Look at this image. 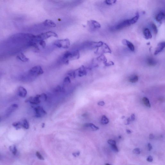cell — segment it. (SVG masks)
I'll return each mask as SVG.
<instances>
[{
	"label": "cell",
	"mask_w": 165,
	"mask_h": 165,
	"mask_svg": "<svg viewBox=\"0 0 165 165\" xmlns=\"http://www.w3.org/2000/svg\"><path fill=\"white\" fill-rule=\"evenodd\" d=\"M26 102H29L31 104H37L41 102L39 99L38 95H37L35 97H30L26 100Z\"/></svg>",
	"instance_id": "obj_7"
},
{
	"label": "cell",
	"mask_w": 165,
	"mask_h": 165,
	"mask_svg": "<svg viewBox=\"0 0 165 165\" xmlns=\"http://www.w3.org/2000/svg\"><path fill=\"white\" fill-rule=\"evenodd\" d=\"M147 63L149 65L151 66L155 65V64H156V62H155V60L152 59V58H149L148 59Z\"/></svg>",
	"instance_id": "obj_28"
},
{
	"label": "cell",
	"mask_w": 165,
	"mask_h": 165,
	"mask_svg": "<svg viewBox=\"0 0 165 165\" xmlns=\"http://www.w3.org/2000/svg\"><path fill=\"white\" fill-rule=\"evenodd\" d=\"M111 148L112 150L115 152H118V148L116 145H111Z\"/></svg>",
	"instance_id": "obj_33"
},
{
	"label": "cell",
	"mask_w": 165,
	"mask_h": 165,
	"mask_svg": "<svg viewBox=\"0 0 165 165\" xmlns=\"http://www.w3.org/2000/svg\"><path fill=\"white\" fill-rule=\"evenodd\" d=\"M165 42H162L159 43L158 45V46L156 48L155 51L154 52V55H156L160 53L165 48Z\"/></svg>",
	"instance_id": "obj_14"
},
{
	"label": "cell",
	"mask_w": 165,
	"mask_h": 165,
	"mask_svg": "<svg viewBox=\"0 0 165 165\" xmlns=\"http://www.w3.org/2000/svg\"><path fill=\"white\" fill-rule=\"evenodd\" d=\"M98 104L100 106H103L105 104V103L104 101H102L99 102H98Z\"/></svg>",
	"instance_id": "obj_39"
},
{
	"label": "cell",
	"mask_w": 165,
	"mask_h": 165,
	"mask_svg": "<svg viewBox=\"0 0 165 165\" xmlns=\"http://www.w3.org/2000/svg\"><path fill=\"white\" fill-rule=\"evenodd\" d=\"M12 125L17 130L19 129L22 128V122H14L12 124Z\"/></svg>",
	"instance_id": "obj_20"
},
{
	"label": "cell",
	"mask_w": 165,
	"mask_h": 165,
	"mask_svg": "<svg viewBox=\"0 0 165 165\" xmlns=\"http://www.w3.org/2000/svg\"><path fill=\"white\" fill-rule=\"evenodd\" d=\"M18 95L21 98H24L27 96V92L25 88L22 86H20L18 90Z\"/></svg>",
	"instance_id": "obj_11"
},
{
	"label": "cell",
	"mask_w": 165,
	"mask_h": 165,
	"mask_svg": "<svg viewBox=\"0 0 165 165\" xmlns=\"http://www.w3.org/2000/svg\"><path fill=\"white\" fill-rule=\"evenodd\" d=\"M62 90V89L61 88V87L59 86H58L57 87H56L55 89V91L56 92H61Z\"/></svg>",
	"instance_id": "obj_35"
},
{
	"label": "cell",
	"mask_w": 165,
	"mask_h": 165,
	"mask_svg": "<svg viewBox=\"0 0 165 165\" xmlns=\"http://www.w3.org/2000/svg\"></svg>",
	"instance_id": "obj_48"
},
{
	"label": "cell",
	"mask_w": 165,
	"mask_h": 165,
	"mask_svg": "<svg viewBox=\"0 0 165 165\" xmlns=\"http://www.w3.org/2000/svg\"><path fill=\"white\" fill-rule=\"evenodd\" d=\"M122 43L124 45H126L128 46L130 49L132 51H134L135 50V48L133 44L130 42L129 41H128L126 39H123L122 41Z\"/></svg>",
	"instance_id": "obj_15"
},
{
	"label": "cell",
	"mask_w": 165,
	"mask_h": 165,
	"mask_svg": "<svg viewBox=\"0 0 165 165\" xmlns=\"http://www.w3.org/2000/svg\"><path fill=\"white\" fill-rule=\"evenodd\" d=\"M18 108V105L16 104H14L10 105L6 110V112L5 115L6 117H8L12 114V113L16 111Z\"/></svg>",
	"instance_id": "obj_8"
},
{
	"label": "cell",
	"mask_w": 165,
	"mask_h": 165,
	"mask_svg": "<svg viewBox=\"0 0 165 165\" xmlns=\"http://www.w3.org/2000/svg\"><path fill=\"white\" fill-rule=\"evenodd\" d=\"M165 12L164 11H160L156 15L155 17V19L158 22L161 23L165 19Z\"/></svg>",
	"instance_id": "obj_13"
},
{
	"label": "cell",
	"mask_w": 165,
	"mask_h": 165,
	"mask_svg": "<svg viewBox=\"0 0 165 165\" xmlns=\"http://www.w3.org/2000/svg\"><path fill=\"white\" fill-rule=\"evenodd\" d=\"M154 136L153 134H150L149 135V138L150 139H153L154 138Z\"/></svg>",
	"instance_id": "obj_42"
},
{
	"label": "cell",
	"mask_w": 165,
	"mask_h": 165,
	"mask_svg": "<svg viewBox=\"0 0 165 165\" xmlns=\"http://www.w3.org/2000/svg\"><path fill=\"white\" fill-rule=\"evenodd\" d=\"M105 165H110V164H105Z\"/></svg>",
	"instance_id": "obj_47"
},
{
	"label": "cell",
	"mask_w": 165,
	"mask_h": 165,
	"mask_svg": "<svg viewBox=\"0 0 165 165\" xmlns=\"http://www.w3.org/2000/svg\"><path fill=\"white\" fill-rule=\"evenodd\" d=\"M117 0H105V3L108 5H112L116 3Z\"/></svg>",
	"instance_id": "obj_27"
},
{
	"label": "cell",
	"mask_w": 165,
	"mask_h": 165,
	"mask_svg": "<svg viewBox=\"0 0 165 165\" xmlns=\"http://www.w3.org/2000/svg\"><path fill=\"white\" fill-rule=\"evenodd\" d=\"M130 118L131 120L132 121H134L135 119V115L134 114H132L131 115L130 117Z\"/></svg>",
	"instance_id": "obj_38"
},
{
	"label": "cell",
	"mask_w": 165,
	"mask_h": 165,
	"mask_svg": "<svg viewBox=\"0 0 165 165\" xmlns=\"http://www.w3.org/2000/svg\"><path fill=\"white\" fill-rule=\"evenodd\" d=\"M133 153L134 154H140V153H141V151H140V149L139 148H136L133 150Z\"/></svg>",
	"instance_id": "obj_32"
},
{
	"label": "cell",
	"mask_w": 165,
	"mask_h": 165,
	"mask_svg": "<svg viewBox=\"0 0 165 165\" xmlns=\"http://www.w3.org/2000/svg\"><path fill=\"white\" fill-rule=\"evenodd\" d=\"M75 72L76 75H78L80 77H83L87 74V72L85 67L83 66H81Z\"/></svg>",
	"instance_id": "obj_10"
},
{
	"label": "cell",
	"mask_w": 165,
	"mask_h": 165,
	"mask_svg": "<svg viewBox=\"0 0 165 165\" xmlns=\"http://www.w3.org/2000/svg\"><path fill=\"white\" fill-rule=\"evenodd\" d=\"M80 154V152L79 151L76 152L74 153H73V155L74 157H76L78 156Z\"/></svg>",
	"instance_id": "obj_37"
},
{
	"label": "cell",
	"mask_w": 165,
	"mask_h": 165,
	"mask_svg": "<svg viewBox=\"0 0 165 165\" xmlns=\"http://www.w3.org/2000/svg\"><path fill=\"white\" fill-rule=\"evenodd\" d=\"M38 43H39V45L41 46L42 48H44L46 47V43L44 40H40L38 42Z\"/></svg>",
	"instance_id": "obj_31"
},
{
	"label": "cell",
	"mask_w": 165,
	"mask_h": 165,
	"mask_svg": "<svg viewBox=\"0 0 165 165\" xmlns=\"http://www.w3.org/2000/svg\"><path fill=\"white\" fill-rule=\"evenodd\" d=\"M51 37H58V36L56 33L54 32L51 31H49L46 32L42 33L36 36L37 40L38 42L40 40H46Z\"/></svg>",
	"instance_id": "obj_2"
},
{
	"label": "cell",
	"mask_w": 165,
	"mask_h": 165,
	"mask_svg": "<svg viewBox=\"0 0 165 165\" xmlns=\"http://www.w3.org/2000/svg\"><path fill=\"white\" fill-rule=\"evenodd\" d=\"M36 155L37 156V157L39 159L41 160H44V157L42 156V155L41 154V153H40L39 152L37 151L36 153Z\"/></svg>",
	"instance_id": "obj_30"
},
{
	"label": "cell",
	"mask_w": 165,
	"mask_h": 165,
	"mask_svg": "<svg viewBox=\"0 0 165 165\" xmlns=\"http://www.w3.org/2000/svg\"><path fill=\"white\" fill-rule=\"evenodd\" d=\"M34 110L36 116L37 118L43 117L47 114V112L41 106H38L35 107Z\"/></svg>",
	"instance_id": "obj_5"
},
{
	"label": "cell",
	"mask_w": 165,
	"mask_h": 165,
	"mask_svg": "<svg viewBox=\"0 0 165 165\" xmlns=\"http://www.w3.org/2000/svg\"><path fill=\"white\" fill-rule=\"evenodd\" d=\"M126 131L127 133L128 134H129L131 133H132V132L131 131L127 129L126 130Z\"/></svg>",
	"instance_id": "obj_43"
},
{
	"label": "cell",
	"mask_w": 165,
	"mask_h": 165,
	"mask_svg": "<svg viewBox=\"0 0 165 165\" xmlns=\"http://www.w3.org/2000/svg\"><path fill=\"white\" fill-rule=\"evenodd\" d=\"M45 124L44 123H42V128H44V126H45Z\"/></svg>",
	"instance_id": "obj_44"
},
{
	"label": "cell",
	"mask_w": 165,
	"mask_h": 165,
	"mask_svg": "<svg viewBox=\"0 0 165 165\" xmlns=\"http://www.w3.org/2000/svg\"><path fill=\"white\" fill-rule=\"evenodd\" d=\"M73 58L72 52L67 51L63 55V60H68Z\"/></svg>",
	"instance_id": "obj_17"
},
{
	"label": "cell",
	"mask_w": 165,
	"mask_h": 165,
	"mask_svg": "<svg viewBox=\"0 0 165 165\" xmlns=\"http://www.w3.org/2000/svg\"><path fill=\"white\" fill-rule=\"evenodd\" d=\"M148 148L149 151H150L152 149V147L150 143H149L148 145Z\"/></svg>",
	"instance_id": "obj_41"
},
{
	"label": "cell",
	"mask_w": 165,
	"mask_h": 165,
	"mask_svg": "<svg viewBox=\"0 0 165 165\" xmlns=\"http://www.w3.org/2000/svg\"><path fill=\"white\" fill-rule=\"evenodd\" d=\"M139 18V13L138 12H137L134 17L130 19L125 20L116 26L115 29L116 30H122L125 27L134 24L138 20Z\"/></svg>",
	"instance_id": "obj_1"
},
{
	"label": "cell",
	"mask_w": 165,
	"mask_h": 165,
	"mask_svg": "<svg viewBox=\"0 0 165 165\" xmlns=\"http://www.w3.org/2000/svg\"><path fill=\"white\" fill-rule=\"evenodd\" d=\"M43 24L46 27L55 28L56 27V24L55 23L51 20L47 19L44 21Z\"/></svg>",
	"instance_id": "obj_12"
},
{
	"label": "cell",
	"mask_w": 165,
	"mask_h": 165,
	"mask_svg": "<svg viewBox=\"0 0 165 165\" xmlns=\"http://www.w3.org/2000/svg\"><path fill=\"white\" fill-rule=\"evenodd\" d=\"M38 96L41 102L46 101L48 98L47 95L45 93H43L40 95H38Z\"/></svg>",
	"instance_id": "obj_23"
},
{
	"label": "cell",
	"mask_w": 165,
	"mask_h": 165,
	"mask_svg": "<svg viewBox=\"0 0 165 165\" xmlns=\"http://www.w3.org/2000/svg\"><path fill=\"white\" fill-rule=\"evenodd\" d=\"M109 120L106 116L103 115L101 119V123L103 124H106L109 123Z\"/></svg>",
	"instance_id": "obj_26"
},
{
	"label": "cell",
	"mask_w": 165,
	"mask_h": 165,
	"mask_svg": "<svg viewBox=\"0 0 165 165\" xmlns=\"http://www.w3.org/2000/svg\"><path fill=\"white\" fill-rule=\"evenodd\" d=\"M147 161L149 162H152L153 161V158L151 156H149L147 159Z\"/></svg>",
	"instance_id": "obj_36"
},
{
	"label": "cell",
	"mask_w": 165,
	"mask_h": 165,
	"mask_svg": "<svg viewBox=\"0 0 165 165\" xmlns=\"http://www.w3.org/2000/svg\"><path fill=\"white\" fill-rule=\"evenodd\" d=\"M84 127L85 128L92 131H95L99 129L98 127H97L93 123H85L84 125Z\"/></svg>",
	"instance_id": "obj_9"
},
{
	"label": "cell",
	"mask_w": 165,
	"mask_h": 165,
	"mask_svg": "<svg viewBox=\"0 0 165 165\" xmlns=\"http://www.w3.org/2000/svg\"><path fill=\"white\" fill-rule=\"evenodd\" d=\"M151 26L152 29L153 30L154 33L155 34H157V33H158V29H157V26H156V25L152 23Z\"/></svg>",
	"instance_id": "obj_29"
},
{
	"label": "cell",
	"mask_w": 165,
	"mask_h": 165,
	"mask_svg": "<svg viewBox=\"0 0 165 165\" xmlns=\"http://www.w3.org/2000/svg\"><path fill=\"white\" fill-rule=\"evenodd\" d=\"M22 127L23 128H24L28 129L30 127V125H29V122L27 120L25 119L24 120L23 122H22Z\"/></svg>",
	"instance_id": "obj_22"
},
{
	"label": "cell",
	"mask_w": 165,
	"mask_h": 165,
	"mask_svg": "<svg viewBox=\"0 0 165 165\" xmlns=\"http://www.w3.org/2000/svg\"><path fill=\"white\" fill-rule=\"evenodd\" d=\"M143 34L145 38L147 39H151L152 37V36L150 30L148 28H145L143 30Z\"/></svg>",
	"instance_id": "obj_16"
},
{
	"label": "cell",
	"mask_w": 165,
	"mask_h": 165,
	"mask_svg": "<svg viewBox=\"0 0 165 165\" xmlns=\"http://www.w3.org/2000/svg\"><path fill=\"white\" fill-rule=\"evenodd\" d=\"M17 58L22 62H26L29 61V59L23 53H21L17 55Z\"/></svg>",
	"instance_id": "obj_18"
},
{
	"label": "cell",
	"mask_w": 165,
	"mask_h": 165,
	"mask_svg": "<svg viewBox=\"0 0 165 165\" xmlns=\"http://www.w3.org/2000/svg\"><path fill=\"white\" fill-rule=\"evenodd\" d=\"M131 121V120L130 118V117L127 120V121H126V123H125V125H128L130 123Z\"/></svg>",
	"instance_id": "obj_40"
},
{
	"label": "cell",
	"mask_w": 165,
	"mask_h": 165,
	"mask_svg": "<svg viewBox=\"0 0 165 165\" xmlns=\"http://www.w3.org/2000/svg\"><path fill=\"white\" fill-rule=\"evenodd\" d=\"M119 138H121V136H119Z\"/></svg>",
	"instance_id": "obj_46"
},
{
	"label": "cell",
	"mask_w": 165,
	"mask_h": 165,
	"mask_svg": "<svg viewBox=\"0 0 165 165\" xmlns=\"http://www.w3.org/2000/svg\"></svg>",
	"instance_id": "obj_49"
},
{
	"label": "cell",
	"mask_w": 165,
	"mask_h": 165,
	"mask_svg": "<svg viewBox=\"0 0 165 165\" xmlns=\"http://www.w3.org/2000/svg\"><path fill=\"white\" fill-rule=\"evenodd\" d=\"M87 24L90 29H96L101 27V24L98 22L94 20H90L87 21Z\"/></svg>",
	"instance_id": "obj_6"
},
{
	"label": "cell",
	"mask_w": 165,
	"mask_h": 165,
	"mask_svg": "<svg viewBox=\"0 0 165 165\" xmlns=\"http://www.w3.org/2000/svg\"><path fill=\"white\" fill-rule=\"evenodd\" d=\"M143 101L144 104L147 107H151V104H150L149 100L148 98L146 97H144L143 98Z\"/></svg>",
	"instance_id": "obj_25"
},
{
	"label": "cell",
	"mask_w": 165,
	"mask_h": 165,
	"mask_svg": "<svg viewBox=\"0 0 165 165\" xmlns=\"http://www.w3.org/2000/svg\"><path fill=\"white\" fill-rule=\"evenodd\" d=\"M54 44L57 48L67 49L70 46V41L67 38L57 40L55 41Z\"/></svg>",
	"instance_id": "obj_3"
},
{
	"label": "cell",
	"mask_w": 165,
	"mask_h": 165,
	"mask_svg": "<svg viewBox=\"0 0 165 165\" xmlns=\"http://www.w3.org/2000/svg\"><path fill=\"white\" fill-rule=\"evenodd\" d=\"M71 83L70 78L69 76H67L65 77L63 80V84L64 85H67Z\"/></svg>",
	"instance_id": "obj_24"
},
{
	"label": "cell",
	"mask_w": 165,
	"mask_h": 165,
	"mask_svg": "<svg viewBox=\"0 0 165 165\" xmlns=\"http://www.w3.org/2000/svg\"><path fill=\"white\" fill-rule=\"evenodd\" d=\"M9 150L14 155H16L17 153L18 150L15 145H13L10 146L9 147Z\"/></svg>",
	"instance_id": "obj_19"
},
{
	"label": "cell",
	"mask_w": 165,
	"mask_h": 165,
	"mask_svg": "<svg viewBox=\"0 0 165 165\" xmlns=\"http://www.w3.org/2000/svg\"><path fill=\"white\" fill-rule=\"evenodd\" d=\"M125 118V116H122V119H124V118Z\"/></svg>",
	"instance_id": "obj_45"
},
{
	"label": "cell",
	"mask_w": 165,
	"mask_h": 165,
	"mask_svg": "<svg viewBox=\"0 0 165 165\" xmlns=\"http://www.w3.org/2000/svg\"><path fill=\"white\" fill-rule=\"evenodd\" d=\"M138 80V77L137 75H133L130 77L129 79V81L132 83H134L137 82Z\"/></svg>",
	"instance_id": "obj_21"
},
{
	"label": "cell",
	"mask_w": 165,
	"mask_h": 165,
	"mask_svg": "<svg viewBox=\"0 0 165 165\" xmlns=\"http://www.w3.org/2000/svg\"><path fill=\"white\" fill-rule=\"evenodd\" d=\"M107 142L110 145H116V142L115 140L112 139L109 140L107 141Z\"/></svg>",
	"instance_id": "obj_34"
},
{
	"label": "cell",
	"mask_w": 165,
	"mask_h": 165,
	"mask_svg": "<svg viewBox=\"0 0 165 165\" xmlns=\"http://www.w3.org/2000/svg\"><path fill=\"white\" fill-rule=\"evenodd\" d=\"M44 71L40 66H36L32 68L29 71V73L31 76L37 77L43 74Z\"/></svg>",
	"instance_id": "obj_4"
}]
</instances>
